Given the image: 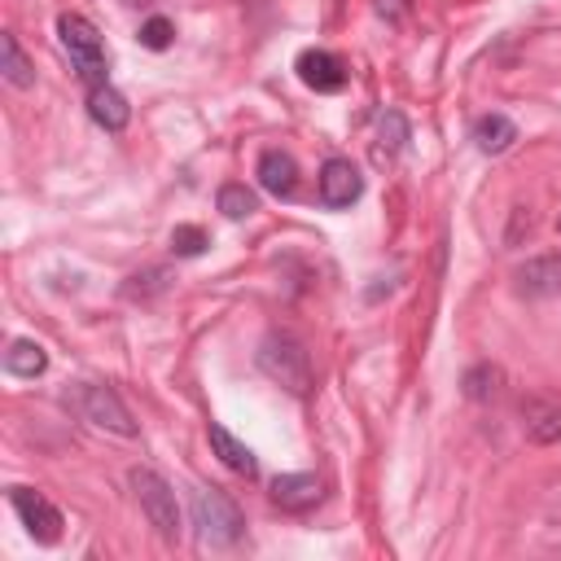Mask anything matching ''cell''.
<instances>
[{
    "instance_id": "12",
    "label": "cell",
    "mask_w": 561,
    "mask_h": 561,
    "mask_svg": "<svg viewBox=\"0 0 561 561\" xmlns=\"http://www.w3.org/2000/svg\"><path fill=\"white\" fill-rule=\"evenodd\" d=\"M88 114H92L96 127H105V131H123L127 118H131V105H127V96H123L118 88L96 83V88H88Z\"/></svg>"
},
{
    "instance_id": "24",
    "label": "cell",
    "mask_w": 561,
    "mask_h": 561,
    "mask_svg": "<svg viewBox=\"0 0 561 561\" xmlns=\"http://www.w3.org/2000/svg\"><path fill=\"white\" fill-rule=\"evenodd\" d=\"M403 4H408V0H377V13H386L390 22H399V13H403Z\"/></svg>"
},
{
    "instance_id": "7",
    "label": "cell",
    "mask_w": 561,
    "mask_h": 561,
    "mask_svg": "<svg viewBox=\"0 0 561 561\" xmlns=\"http://www.w3.org/2000/svg\"><path fill=\"white\" fill-rule=\"evenodd\" d=\"M359 193H364V175L351 158H329L320 167V202L329 210H342V206L359 202Z\"/></svg>"
},
{
    "instance_id": "10",
    "label": "cell",
    "mask_w": 561,
    "mask_h": 561,
    "mask_svg": "<svg viewBox=\"0 0 561 561\" xmlns=\"http://www.w3.org/2000/svg\"><path fill=\"white\" fill-rule=\"evenodd\" d=\"M272 500L285 513H307L324 500V482L316 473H276L272 478Z\"/></svg>"
},
{
    "instance_id": "21",
    "label": "cell",
    "mask_w": 561,
    "mask_h": 561,
    "mask_svg": "<svg viewBox=\"0 0 561 561\" xmlns=\"http://www.w3.org/2000/svg\"><path fill=\"white\" fill-rule=\"evenodd\" d=\"M206 245H210V237H206L197 224H175V232H171V250H175L180 259H197Z\"/></svg>"
},
{
    "instance_id": "15",
    "label": "cell",
    "mask_w": 561,
    "mask_h": 561,
    "mask_svg": "<svg viewBox=\"0 0 561 561\" xmlns=\"http://www.w3.org/2000/svg\"><path fill=\"white\" fill-rule=\"evenodd\" d=\"M513 140H517V123L508 114H482V118H473V145L482 153H504Z\"/></svg>"
},
{
    "instance_id": "4",
    "label": "cell",
    "mask_w": 561,
    "mask_h": 561,
    "mask_svg": "<svg viewBox=\"0 0 561 561\" xmlns=\"http://www.w3.org/2000/svg\"><path fill=\"white\" fill-rule=\"evenodd\" d=\"M127 482H131V491H136V500H140V508H145V517H149V526H153L167 543H175V539H180V504H175V491L167 486V478H162L158 469H149V465H136V469L127 473Z\"/></svg>"
},
{
    "instance_id": "18",
    "label": "cell",
    "mask_w": 561,
    "mask_h": 561,
    "mask_svg": "<svg viewBox=\"0 0 561 561\" xmlns=\"http://www.w3.org/2000/svg\"><path fill=\"white\" fill-rule=\"evenodd\" d=\"M0 53H4V79H9L13 88H31V83H35V66L26 61V53H22V44H18L13 31L0 35Z\"/></svg>"
},
{
    "instance_id": "8",
    "label": "cell",
    "mask_w": 561,
    "mask_h": 561,
    "mask_svg": "<svg viewBox=\"0 0 561 561\" xmlns=\"http://www.w3.org/2000/svg\"><path fill=\"white\" fill-rule=\"evenodd\" d=\"M513 289L522 298H557L561 294V250L535 254L513 272Z\"/></svg>"
},
{
    "instance_id": "3",
    "label": "cell",
    "mask_w": 561,
    "mask_h": 561,
    "mask_svg": "<svg viewBox=\"0 0 561 561\" xmlns=\"http://www.w3.org/2000/svg\"><path fill=\"white\" fill-rule=\"evenodd\" d=\"M57 39H61V48L70 53V61H75V70H79V79H83L88 88L110 83L105 44H101L96 26H92L83 13H61V18H57Z\"/></svg>"
},
{
    "instance_id": "11",
    "label": "cell",
    "mask_w": 561,
    "mask_h": 561,
    "mask_svg": "<svg viewBox=\"0 0 561 561\" xmlns=\"http://www.w3.org/2000/svg\"><path fill=\"white\" fill-rule=\"evenodd\" d=\"M254 175H259L263 193H272V197H294V188H298V162L285 149H263Z\"/></svg>"
},
{
    "instance_id": "6",
    "label": "cell",
    "mask_w": 561,
    "mask_h": 561,
    "mask_svg": "<svg viewBox=\"0 0 561 561\" xmlns=\"http://www.w3.org/2000/svg\"><path fill=\"white\" fill-rule=\"evenodd\" d=\"M9 504H13V513L22 517V526H26L39 543H57V539H61V508H57L44 491H35V486H13V491H9Z\"/></svg>"
},
{
    "instance_id": "20",
    "label": "cell",
    "mask_w": 561,
    "mask_h": 561,
    "mask_svg": "<svg viewBox=\"0 0 561 561\" xmlns=\"http://www.w3.org/2000/svg\"><path fill=\"white\" fill-rule=\"evenodd\" d=\"M460 386H465V394H469L473 403H482V399H491V394L500 390V368H495V364H473Z\"/></svg>"
},
{
    "instance_id": "19",
    "label": "cell",
    "mask_w": 561,
    "mask_h": 561,
    "mask_svg": "<svg viewBox=\"0 0 561 561\" xmlns=\"http://www.w3.org/2000/svg\"><path fill=\"white\" fill-rule=\"evenodd\" d=\"M215 202H219V210H224L228 219H245V215H254V210H259V197H254L245 184H224Z\"/></svg>"
},
{
    "instance_id": "14",
    "label": "cell",
    "mask_w": 561,
    "mask_h": 561,
    "mask_svg": "<svg viewBox=\"0 0 561 561\" xmlns=\"http://www.w3.org/2000/svg\"><path fill=\"white\" fill-rule=\"evenodd\" d=\"M210 447H215V456L232 469V473H241V478H254L259 473V460H254V451L232 434V430H224V425H210Z\"/></svg>"
},
{
    "instance_id": "23",
    "label": "cell",
    "mask_w": 561,
    "mask_h": 561,
    "mask_svg": "<svg viewBox=\"0 0 561 561\" xmlns=\"http://www.w3.org/2000/svg\"><path fill=\"white\" fill-rule=\"evenodd\" d=\"M167 285V267H145V272H136L127 285H123V294L127 298H149V294H158Z\"/></svg>"
},
{
    "instance_id": "5",
    "label": "cell",
    "mask_w": 561,
    "mask_h": 561,
    "mask_svg": "<svg viewBox=\"0 0 561 561\" xmlns=\"http://www.w3.org/2000/svg\"><path fill=\"white\" fill-rule=\"evenodd\" d=\"M70 399H75L79 416H83V421H92L96 430H110V434H118V438H136V421H131V412H127V403L118 399V390H114V386L79 381Z\"/></svg>"
},
{
    "instance_id": "16",
    "label": "cell",
    "mask_w": 561,
    "mask_h": 561,
    "mask_svg": "<svg viewBox=\"0 0 561 561\" xmlns=\"http://www.w3.org/2000/svg\"><path fill=\"white\" fill-rule=\"evenodd\" d=\"M403 145H408V118H403L399 110H386V114L377 118V145H373V158H377V162H394V158L403 153Z\"/></svg>"
},
{
    "instance_id": "2",
    "label": "cell",
    "mask_w": 561,
    "mask_h": 561,
    "mask_svg": "<svg viewBox=\"0 0 561 561\" xmlns=\"http://www.w3.org/2000/svg\"><path fill=\"white\" fill-rule=\"evenodd\" d=\"M193 526H197V539L210 543V548H228V543H237L245 535L241 508L219 486H197L193 491Z\"/></svg>"
},
{
    "instance_id": "9",
    "label": "cell",
    "mask_w": 561,
    "mask_h": 561,
    "mask_svg": "<svg viewBox=\"0 0 561 561\" xmlns=\"http://www.w3.org/2000/svg\"><path fill=\"white\" fill-rule=\"evenodd\" d=\"M294 70H298V79L311 92H342L346 88V66L329 48H302L298 61H294Z\"/></svg>"
},
{
    "instance_id": "25",
    "label": "cell",
    "mask_w": 561,
    "mask_h": 561,
    "mask_svg": "<svg viewBox=\"0 0 561 561\" xmlns=\"http://www.w3.org/2000/svg\"><path fill=\"white\" fill-rule=\"evenodd\" d=\"M557 232H561V215H557Z\"/></svg>"
},
{
    "instance_id": "1",
    "label": "cell",
    "mask_w": 561,
    "mask_h": 561,
    "mask_svg": "<svg viewBox=\"0 0 561 561\" xmlns=\"http://www.w3.org/2000/svg\"><path fill=\"white\" fill-rule=\"evenodd\" d=\"M259 373H267L272 381H280L289 394H307L311 390V355L294 333H267L254 351Z\"/></svg>"
},
{
    "instance_id": "17",
    "label": "cell",
    "mask_w": 561,
    "mask_h": 561,
    "mask_svg": "<svg viewBox=\"0 0 561 561\" xmlns=\"http://www.w3.org/2000/svg\"><path fill=\"white\" fill-rule=\"evenodd\" d=\"M4 368H9L13 377H39V373L48 368V355H44V346H39V342L18 337V342L4 351Z\"/></svg>"
},
{
    "instance_id": "22",
    "label": "cell",
    "mask_w": 561,
    "mask_h": 561,
    "mask_svg": "<svg viewBox=\"0 0 561 561\" xmlns=\"http://www.w3.org/2000/svg\"><path fill=\"white\" fill-rule=\"evenodd\" d=\"M136 35H140V44H145V48L162 53V48L175 39V26H171V18L153 13V18H145V22H140V31H136Z\"/></svg>"
},
{
    "instance_id": "13",
    "label": "cell",
    "mask_w": 561,
    "mask_h": 561,
    "mask_svg": "<svg viewBox=\"0 0 561 561\" xmlns=\"http://www.w3.org/2000/svg\"><path fill=\"white\" fill-rule=\"evenodd\" d=\"M522 430L535 443H557L561 438V403L539 399V394L522 399Z\"/></svg>"
}]
</instances>
